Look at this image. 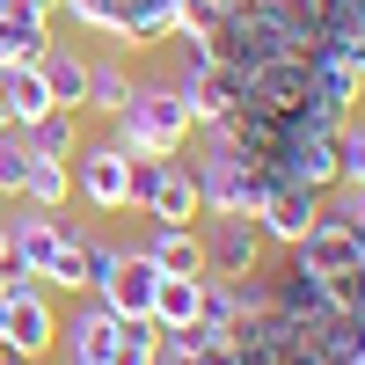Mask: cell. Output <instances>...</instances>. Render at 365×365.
<instances>
[{"mask_svg": "<svg viewBox=\"0 0 365 365\" xmlns=\"http://www.w3.org/2000/svg\"><path fill=\"white\" fill-rule=\"evenodd\" d=\"M190 110H182V96H175V81H132V96H125V110L110 117V146L125 161H168V154H182L190 146Z\"/></svg>", "mask_w": 365, "mask_h": 365, "instance_id": "obj_1", "label": "cell"}, {"mask_svg": "<svg viewBox=\"0 0 365 365\" xmlns=\"http://www.w3.org/2000/svg\"><path fill=\"white\" fill-rule=\"evenodd\" d=\"M190 175H197V205L205 212H249L256 220V205L270 190V175L227 139H205V154H190Z\"/></svg>", "mask_w": 365, "mask_h": 365, "instance_id": "obj_2", "label": "cell"}, {"mask_svg": "<svg viewBox=\"0 0 365 365\" xmlns=\"http://www.w3.org/2000/svg\"><path fill=\"white\" fill-rule=\"evenodd\" d=\"M197 241H205V278H249V270H263L270 241L263 227L249 220V212H197Z\"/></svg>", "mask_w": 365, "mask_h": 365, "instance_id": "obj_3", "label": "cell"}, {"mask_svg": "<svg viewBox=\"0 0 365 365\" xmlns=\"http://www.w3.org/2000/svg\"><path fill=\"white\" fill-rule=\"evenodd\" d=\"M66 168H73V197L88 212H132V161L110 139H81Z\"/></svg>", "mask_w": 365, "mask_h": 365, "instance_id": "obj_4", "label": "cell"}, {"mask_svg": "<svg viewBox=\"0 0 365 365\" xmlns=\"http://www.w3.org/2000/svg\"><path fill=\"white\" fill-rule=\"evenodd\" d=\"M314 220H322V190L270 175V190H263V205H256V227H263V241H270V249H292V241L307 234Z\"/></svg>", "mask_w": 365, "mask_h": 365, "instance_id": "obj_5", "label": "cell"}, {"mask_svg": "<svg viewBox=\"0 0 365 365\" xmlns=\"http://www.w3.org/2000/svg\"><path fill=\"white\" fill-rule=\"evenodd\" d=\"M117 322L103 299H73V314L58 322V351L51 358H66V365H110V351H117Z\"/></svg>", "mask_w": 365, "mask_h": 365, "instance_id": "obj_6", "label": "cell"}, {"mask_svg": "<svg viewBox=\"0 0 365 365\" xmlns=\"http://www.w3.org/2000/svg\"><path fill=\"white\" fill-rule=\"evenodd\" d=\"M154 292H161L154 256H146V249H125V256H117V270L103 278V292H88V299H103L117 322H146V314H154Z\"/></svg>", "mask_w": 365, "mask_h": 365, "instance_id": "obj_7", "label": "cell"}, {"mask_svg": "<svg viewBox=\"0 0 365 365\" xmlns=\"http://www.w3.org/2000/svg\"><path fill=\"white\" fill-rule=\"evenodd\" d=\"M175 96H182V110H190V125L205 132V125H220V117H234L241 103H249V88H241V73L234 66H197V73H175Z\"/></svg>", "mask_w": 365, "mask_h": 365, "instance_id": "obj_8", "label": "cell"}, {"mask_svg": "<svg viewBox=\"0 0 365 365\" xmlns=\"http://www.w3.org/2000/svg\"><path fill=\"white\" fill-rule=\"evenodd\" d=\"M285 256H292V270H307V278H344V270H358V241H351V227H336L322 212Z\"/></svg>", "mask_w": 365, "mask_h": 365, "instance_id": "obj_9", "label": "cell"}, {"mask_svg": "<svg viewBox=\"0 0 365 365\" xmlns=\"http://www.w3.org/2000/svg\"><path fill=\"white\" fill-rule=\"evenodd\" d=\"M8 351H22V358H51L58 351V307L44 292H22V299H8V336H0Z\"/></svg>", "mask_w": 365, "mask_h": 365, "instance_id": "obj_10", "label": "cell"}, {"mask_svg": "<svg viewBox=\"0 0 365 365\" xmlns=\"http://www.w3.org/2000/svg\"><path fill=\"white\" fill-rule=\"evenodd\" d=\"M51 44V15L29 8V0H0V73L8 66H29Z\"/></svg>", "mask_w": 365, "mask_h": 365, "instance_id": "obj_11", "label": "cell"}, {"mask_svg": "<svg viewBox=\"0 0 365 365\" xmlns=\"http://www.w3.org/2000/svg\"><path fill=\"white\" fill-rule=\"evenodd\" d=\"M146 256H154L161 278H205V241L197 227H161V220H146V241H139Z\"/></svg>", "mask_w": 365, "mask_h": 365, "instance_id": "obj_12", "label": "cell"}, {"mask_svg": "<svg viewBox=\"0 0 365 365\" xmlns=\"http://www.w3.org/2000/svg\"><path fill=\"white\" fill-rule=\"evenodd\" d=\"M132 58L125 51H103V58H88V96H81V117H117L132 96Z\"/></svg>", "mask_w": 365, "mask_h": 365, "instance_id": "obj_13", "label": "cell"}, {"mask_svg": "<svg viewBox=\"0 0 365 365\" xmlns=\"http://www.w3.org/2000/svg\"><path fill=\"white\" fill-rule=\"evenodd\" d=\"M37 73H44L51 110H81V96H88V51H73V44H44V51H37Z\"/></svg>", "mask_w": 365, "mask_h": 365, "instance_id": "obj_14", "label": "cell"}, {"mask_svg": "<svg viewBox=\"0 0 365 365\" xmlns=\"http://www.w3.org/2000/svg\"><path fill=\"white\" fill-rule=\"evenodd\" d=\"M15 205H37V212H66L73 205V168L66 161H29V175H22V197Z\"/></svg>", "mask_w": 365, "mask_h": 365, "instance_id": "obj_15", "label": "cell"}, {"mask_svg": "<svg viewBox=\"0 0 365 365\" xmlns=\"http://www.w3.org/2000/svg\"><path fill=\"white\" fill-rule=\"evenodd\" d=\"M0 103H8V117H15V125H37V117L51 110L37 58H29V66H8V73H0Z\"/></svg>", "mask_w": 365, "mask_h": 365, "instance_id": "obj_16", "label": "cell"}, {"mask_svg": "<svg viewBox=\"0 0 365 365\" xmlns=\"http://www.w3.org/2000/svg\"><path fill=\"white\" fill-rule=\"evenodd\" d=\"M29 139V154H44V161H73V146H81V110H44L37 125H22Z\"/></svg>", "mask_w": 365, "mask_h": 365, "instance_id": "obj_17", "label": "cell"}, {"mask_svg": "<svg viewBox=\"0 0 365 365\" xmlns=\"http://www.w3.org/2000/svg\"><path fill=\"white\" fill-rule=\"evenodd\" d=\"M197 299H205V278H161V292H154V329H190L197 322Z\"/></svg>", "mask_w": 365, "mask_h": 365, "instance_id": "obj_18", "label": "cell"}, {"mask_svg": "<svg viewBox=\"0 0 365 365\" xmlns=\"http://www.w3.org/2000/svg\"><path fill=\"white\" fill-rule=\"evenodd\" d=\"M117 256H125V241H103V234H81V299L103 292V278L117 270Z\"/></svg>", "mask_w": 365, "mask_h": 365, "instance_id": "obj_19", "label": "cell"}, {"mask_svg": "<svg viewBox=\"0 0 365 365\" xmlns=\"http://www.w3.org/2000/svg\"><path fill=\"white\" fill-rule=\"evenodd\" d=\"M29 139H22V125L15 132H0V197H22V175H29Z\"/></svg>", "mask_w": 365, "mask_h": 365, "instance_id": "obj_20", "label": "cell"}, {"mask_svg": "<svg viewBox=\"0 0 365 365\" xmlns=\"http://www.w3.org/2000/svg\"><path fill=\"white\" fill-rule=\"evenodd\" d=\"M322 212H329L336 227L365 234V182H329V190H322Z\"/></svg>", "mask_w": 365, "mask_h": 365, "instance_id": "obj_21", "label": "cell"}, {"mask_svg": "<svg viewBox=\"0 0 365 365\" xmlns=\"http://www.w3.org/2000/svg\"><path fill=\"white\" fill-rule=\"evenodd\" d=\"M336 182H365V125L358 117L336 125Z\"/></svg>", "mask_w": 365, "mask_h": 365, "instance_id": "obj_22", "label": "cell"}, {"mask_svg": "<svg viewBox=\"0 0 365 365\" xmlns=\"http://www.w3.org/2000/svg\"><path fill=\"white\" fill-rule=\"evenodd\" d=\"M110 365H154V322H125V329H117Z\"/></svg>", "mask_w": 365, "mask_h": 365, "instance_id": "obj_23", "label": "cell"}, {"mask_svg": "<svg viewBox=\"0 0 365 365\" xmlns=\"http://www.w3.org/2000/svg\"><path fill=\"white\" fill-rule=\"evenodd\" d=\"M190 365H241V351H234L227 336H205V344L190 351Z\"/></svg>", "mask_w": 365, "mask_h": 365, "instance_id": "obj_24", "label": "cell"}, {"mask_svg": "<svg viewBox=\"0 0 365 365\" xmlns=\"http://www.w3.org/2000/svg\"><path fill=\"white\" fill-rule=\"evenodd\" d=\"M212 8H220V15L234 22V15H249V8H256V0H212Z\"/></svg>", "mask_w": 365, "mask_h": 365, "instance_id": "obj_25", "label": "cell"}, {"mask_svg": "<svg viewBox=\"0 0 365 365\" xmlns=\"http://www.w3.org/2000/svg\"><path fill=\"white\" fill-rule=\"evenodd\" d=\"M0 365H37V358H22V351H8V358H0Z\"/></svg>", "mask_w": 365, "mask_h": 365, "instance_id": "obj_26", "label": "cell"}, {"mask_svg": "<svg viewBox=\"0 0 365 365\" xmlns=\"http://www.w3.org/2000/svg\"><path fill=\"white\" fill-rule=\"evenodd\" d=\"M0 132H15V117H8V103H0Z\"/></svg>", "mask_w": 365, "mask_h": 365, "instance_id": "obj_27", "label": "cell"}, {"mask_svg": "<svg viewBox=\"0 0 365 365\" xmlns=\"http://www.w3.org/2000/svg\"><path fill=\"white\" fill-rule=\"evenodd\" d=\"M0 336H8V299H0Z\"/></svg>", "mask_w": 365, "mask_h": 365, "instance_id": "obj_28", "label": "cell"}, {"mask_svg": "<svg viewBox=\"0 0 365 365\" xmlns=\"http://www.w3.org/2000/svg\"><path fill=\"white\" fill-rule=\"evenodd\" d=\"M0 256H8V227H0Z\"/></svg>", "mask_w": 365, "mask_h": 365, "instance_id": "obj_29", "label": "cell"}, {"mask_svg": "<svg viewBox=\"0 0 365 365\" xmlns=\"http://www.w3.org/2000/svg\"><path fill=\"white\" fill-rule=\"evenodd\" d=\"M0 358H8V344H0Z\"/></svg>", "mask_w": 365, "mask_h": 365, "instance_id": "obj_30", "label": "cell"}, {"mask_svg": "<svg viewBox=\"0 0 365 365\" xmlns=\"http://www.w3.org/2000/svg\"><path fill=\"white\" fill-rule=\"evenodd\" d=\"M299 8H307V0H299Z\"/></svg>", "mask_w": 365, "mask_h": 365, "instance_id": "obj_31", "label": "cell"}]
</instances>
